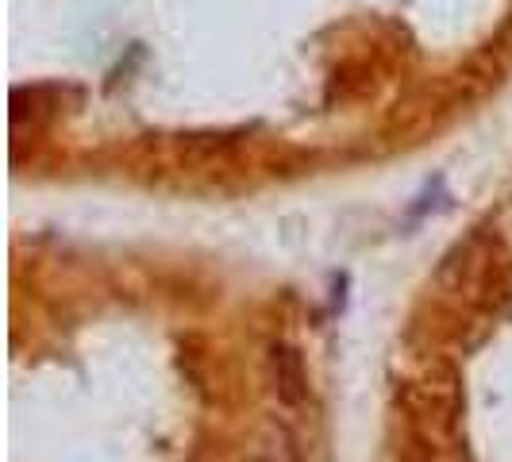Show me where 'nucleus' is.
<instances>
[{
	"label": "nucleus",
	"instance_id": "nucleus-1",
	"mask_svg": "<svg viewBox=\"0 0 512 462\" xmlns=\"http://www.w3.org/2000/svg\"><path fill=\"white\" fill-rule=\"evenodd\" d=\"M270 374H274V389H278V401L297 409L308 397V374H305V359L297 347L289 343H274L270 351Z\"/></svg>",
	"mask_w": 512,
	"mask_h": 462
},
{
	"label": "nucleus",
	"instance_id": "nucleus-2",
	"mask_svg": "<svg viewBox=\"0 0 512 462\" xmlns=\"http://www.w3.org/2000/svg\"><path fill=\"white\" fill-rule=\"evenodd\" d=\"M255 462H297V443L285 428H270L266 439L258 443Z\"/></svg>",
	"mask_w": 512,
	"mask_h": 462
},
{
	"label": "nucleus",
	"instance_id": "nucleus-3",
	"mask_svg": "<svg viewBox=\"0 0 512 462\" xmlns=\"http://www.w3.org/2000/svg\"><path fill=\"white\" fill-rule=\"evenodd\" d=\"M405 462H420V459H405Z\"/></svg>",
	"mask_w": 512,
	"mask_h": 462
}]
</instances>
